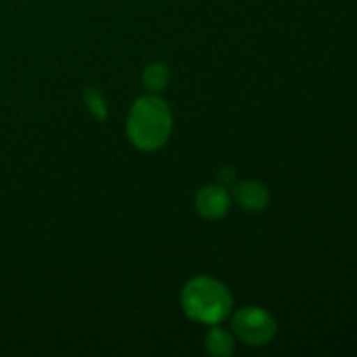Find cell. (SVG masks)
Masks as SVG:
<instances>
[{"mask_svg":"<svg viewBox=\"0 0 357 357\" xmlns=\"http://www.w3.org/2000/svg\"><path fill=\"white\" fill-rule=\"evenodd\" d=\"M173 131V115L164 100L143 96L131 107L128 117V136L136 149L155 152L166 145Z\"/></svg>","mask_w":357,"mask_h":357,"instance_id":"cell-1","label":"cell"},{"mask_svg":"<svg viewBox=\"0 0 357 357\" xmlns=\"http://www.w3.org/2000/svg\"><path fill=\"white\" fill-rule=\"evenodd\" d=\"M181 307L188 319L201 324H218L232 310V295L223 282L208 275L188 281L181 291Z\"/></svg>","mask_w":357,"mask_h":357,"instance_id":"cell-2","label":"cell"},{"mask_svg":"<svg viewBox=\"0 0 357 357\" xmlns=\"http://www.w3.org/2000/svg\"><path fill=\"white\" fill-rule=\"evenodd\" d=\"M234 333L248 345L260 347L275 337L278 324L271 312L260 307H246L236 312L232 321Z\"/></svg>","mask_w":357,"mask_h":357,"instance_id":"cell-3","label":"cell"},{"mask_svg":"<svg viewBox=\"0 0 357 357\" xmlns=\"http://www.w3.org/2000/svg\"><path fill=\"white\" fill-rule=\"evenodd\" d=\"M195 209L206 220H220L229 213L230 195L220 185L202 187L195 195Z\"/></svg>","mask_w":357,"mask_h":357,"instance_id":"cell-4","label":"cell"},{"mask_svg":"<svg viewBox=\"0 0 357 357\" xmlns=\"http://www.w3.org/2000/svg\"><path fill=\"white\" fill-rule=\"evenodd\" d=\"M234 197L241 208L248 211H261L271 202V194L267 187L258 181H243L234 188Z\"/></svg>","mask_w":357,"mask_h":357,"instance_id":"cell-5","label":"cell"},{"mask_svg":"<svg viewBox=\"0 0 357 357\" xmlns=\"http://www.w3.org/2000/svg\"><path fill=\"white\" fill-rule=\"evenodd\" d=\"M206 351L215 357H229L236 351L234 337L227 330L222 328H213L206 335Z\"/></svg>","mask_w":357,"mask_h":357,"instance_id":"cell-6","label":"cell"},{"mask_svg":"<svg viewBox=\"0 0 357 357\" xmlns=\"http://www.w3.org/2000/svg\"><path fill=\"white\" fill-rule=\"evenodd\" d=\"M167 84H169V70L166 65L152 63V65L146 66L145 72H143V86L149 93H160L162 89H166Z\"/></svg>","mask_w":357,"mask_h":357,"instance_id":"cell-7","label":"cell"},{"mask_svg":"<svg viewBox=\"0 0 357 357\" xmlns=\"http://www.w3.org/2000/svg\"><path fill=\"white\" fill-rule=\"evenodd\" d=\"M84 100H86L87 107H89V110H91V114H93L94 117L98 119V121H105L108 110H107V105H105L103 98H101L100 91L89 87V89H86V93H84Z\"/></svg>","mask_w":357,"mask_h":357,"instance_id":"cell-8","label":"cell"}]
</instances>
